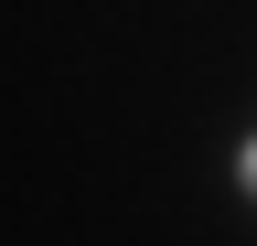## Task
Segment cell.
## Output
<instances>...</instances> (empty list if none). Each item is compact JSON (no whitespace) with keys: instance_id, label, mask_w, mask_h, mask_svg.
Wrapping results in <instances>:
<instances>
[{"instance_id":"obj_1","label":"cell","mask_w":257,"mask_h":246,"mask_svg":"<svg viewBox=\"0 0 257 246\" xmlns=\"http://www.w3.org/2000/svg\"><path fill=\"white\" fill-rule=\"evenodd\" d=\"M246 182H257V150H246Z\"/></svg>"}]
</instances>
